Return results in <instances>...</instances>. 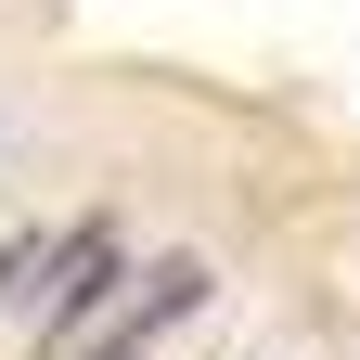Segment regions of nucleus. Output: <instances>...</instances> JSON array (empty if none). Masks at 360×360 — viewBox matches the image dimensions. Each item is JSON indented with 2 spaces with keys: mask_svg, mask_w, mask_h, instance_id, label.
I'll use <instances>...</instances> for the list:
<instances>
[{
  "mask_svg": "<svg viewBox=\"0 0 360 360\" xmlns=\"http://www.w3.org/2000/svg\"><path fill=\"white\" fill-rule=\"evenodd\" d=\"M103 270H116V232L90 219V232L65 245V270H52V296H39V335H77V322H90V296H103Z\"/></svg>",
  "mask_w": 360,
  "mask_h": 360,
  "instance_id": "obj_1",
  "label": "nucleus"
}]
</instances>
